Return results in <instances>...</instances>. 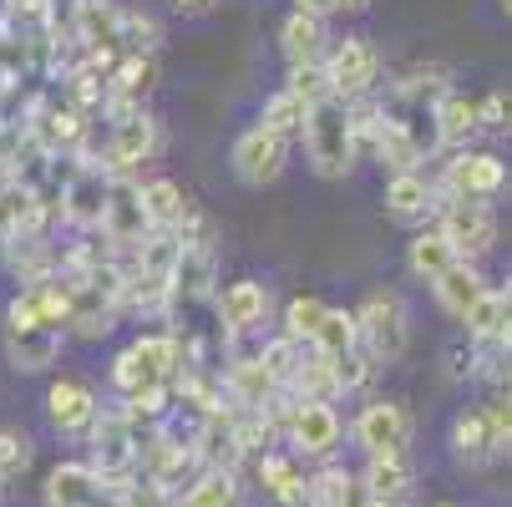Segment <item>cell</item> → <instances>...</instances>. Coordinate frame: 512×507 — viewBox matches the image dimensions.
<instances>
[{
    "label": "cell",
    "mask_w": 512,
    "mask_h": 507,
    "mask_svg": "<svg viewBox=\"0 0 512 507\" xmlns=\"http://www.w3.org/2000/svg\"><path fill=\"white\" fill-rule=\"evenodd\" d=\"M300 137H305V158L315 163V173H325V178H345L350 173V163H355V117H350V102H340L335 92L310 102Z\"/></svg>",
    "instance_id": "1"
},
{
    "label": "cell",
    "mask_w": 512,
    "mask_h": 507,
    "mask_svg": "<svg viewBox=\"0 0 512 507\" xmlns=\"http://www.w3.org/2000/svg\"><path fill=\"white\" fill-rule=\"evenodd\" d=\"M178 371H183V345H178V335L158 330V335L132 340L112 360V386L122 396H137V391H153V386H178Z\"/></svg>",
    "instance_id": "2"
},
{
    "label": "cell",
    "mask_w": 512,
    "mask_h": 507,
    "mask_svg": "<svg viewBox=\"0 0 512 507\" xmlns=\"http://www.w3.org/2000/svg\"><path fill=\"white\" fill-rule=\"evenodd\" d=\"M436 229L447 234V244L457 249V259H482L492 244H497V219H492V208L487 198H467V193H442L436 188Z\"/></svg>",
    "instance_id": "3"
},
{
    "label": "cell",
    "mask_w": 512,
    "mask_h": 507,
    "mask_svg": "<svg viewBox=\"0 0 512 507\" xmlns=\"http://www.w3.org/2000/svg\"><path fill=\"white\" fill-rule=\"evenodd\" d=\"M137 447H142V437L122 411H97V421H92V462L87 467L112 492H127L132 477H137Z\"/></svg>",
    "instance_id": "4"
},
{
    "label": "cell",
    "mask_w": 512,
    "mask_h": 507,
    "mask_svg": "<svg viewBox=\"0 0 512 507\" xmlns=\"http://www.w3.org/2000/svg\"><path fill=\"white\" fill-rule=\"evenodd\" d=\"M102 239L117 249V254H132L142 239L153 234L148 224V208H142V183L132 173H112V188H107V208H102Z\"/></svg>",
    "instance_id": "5"
},
{
    "label": "cell",
    "mask_w": 512,
    "mask_h": 507,
    "mask_svg": "<svg viewBox=\"0 0 512 507\" xmlns=\"http://www.w3.org/2000/svg\"><path fill=\"white\" fill-rule=\"evenodd\" d=\"M112 107V127H107V168L112 173H132L137 163H148L158 153V122L142 112L137 102H107Z\"/></svg>",
    "instance_id": "6"
},
{
    "label": "cell",
    "mask_w": 512,
    "mask_h": 507,
    "mask_svg": "<svg viewBox=\"0 0 512 507\" xmlns=\"http://www.w3.org/2000/svg\"><path fill=\"white\" fill-rule=\"evenodd\" d=\"M381 77V56L365 36H345L335 51H325V82L340 102H360Z\"/></svg>",
    "instance_id": "7"
},
{
    "label": "cell",
    "mask_w": 512,
    "mask_h": 507,
    "mask_svg": "<svg viewBox=\"0 0 512 507\" xmlns=\"http://www.w3.org/2000/svg\"><path fill=\"white\" fill-rule=\"evenodd\" d=\"M360 350L371 360H401L406 355V305L396 295H371L355 310Z\"/></svg>",
    "instance_id": "8"
},
{
    "label": "cell",
    "mask_w": 512,
    "mask_h": 507,
    "mask_svg": "<svg viewBox=\"0 0 512 507\" xmlns=\"http://www.w3.org/2000/svg\"><path fill=\"white\" fill-rule=\"evenodd\" d=\"M107 188H112V168L107 163L71 158V173L61 183V219H71L77 229H97L102 208H107Z\"/></svg>",
    "instance_id": "9"
},
{
    "label": "cell",
    "mask_w": 512,
    "mask_h": 507,
    "mask_svg": "<svg viewBox=\"0 0 512 507\" xmlns=\"http://www.w3.org/2000/svg\"><path fill=\"white\" fill-rule=\"evenodd\" d=\"M355 442L365 457H406L411 447V416L396 401H371L355 416Z\"/></svg>",
    "instance_id": "10"
},
{
    "label": "cell",
    "mask_w": 512,
    "mask_h": 507,
    "mask_svg": "<svg viewBox=\"0 0 512 507\" xmlns=\"http://www.w3.org/2000/svg\"><path fill=\"white\" fill-rule=\"evenodd\" d=\"M284 158H289V137L269 132L264 122L249 127V132L234 142V173H239L244 183H254V188L274 183V178L284 173Z\"/></svg>",
    "instance_id": "11"
},
{
    "label": "cell",
    "mask_w": 512,
    "mask_h": 507,
    "mask_svg": "<svg viewBox=\"0 0 512 507\" xmlns=\"http://www.w3.org/2000/svg\"><path fill=\"white\" fill-rule=\"evenodd\" d=\"M289 442H295V452L305 457H330L340 447V411L330 401H295V411H289Z\"/></svg>",
    "instance_id": "12"
},
{
    "label": "cell",
    "mask_w": 512,
    "mask_h": 507,
    "mask_svg": "<svg viewBox=\"0 0 512 507\" xmlns=\"http://www.w3.org/2000/svg\"><path fill=\"white\" fill-rule=\"evenodd\" d=\"M507 188V163L492 153H457L442 173V193H467V198H497Z\"/></svg>",
    "instance_id": "13"
},
{
    "label": "cell",
    "mask_w": 512,
    "mask_h": 507,
    "mask_svg": "<svg viewBox=\"0 0 512 507\" xmlns=\"http://www.w3.org/2000/svg\"><path fill=\"white\" fill-rule=\"evenodd\" d=\"M107 482L87 467V462H61L46 477V507H102L107 502Z\"/></svg>",
    "instance_id": "14"
},
{
    "label": "cell",
    "mask_w": 512,
    "mask_h": 507,
    "mask_svg": "<svg viewBox=\"0 0 512 507\" xmlns=\"http://www.w3.org/2000/svg\"><path fill=\"white\" fill-rule=\"evenodd\" d=\"M213 284H218L213 244H183L178 264H173V300L168 305H198V300L213 295Z\"/></svg>",
    "instance_id": "15"
},
{
    "label": "cell",
    "mask_w": 512,
    "mask_h": 507,
    "mask_svg": "<svg viewBox=\"0 0 512 507\" xmlns=\"http://www.w3.org/2000/svg\"><path fill=\"white\" fill-rule=\"evenodd\" d=\"M264 315H269V289L254 279H239L218 295V325L229 335H254L264 325Z\"/></svg>",
    "instance_id": "16"
},
{
    "label": "cell",
    "mask_w": 512,
    "mask_h": 507,
    "mask_svg": "<svg viewBox=\"0 0 512 507\" xmlns=\"http://www.w3.org/2000/svg\"><path fill=\"white\" fill-rule=\"evenodd\" d=\"M46 411H51V421H56L61 431H92L102 401H97V391H92L87 381L61 376V381L51 386V396H46Z\"/></svg>",
    "instance_id": "17"
},
{
    "label": "cell",
    "mask_w": 512,
    "mask_h": 507,
    "mask_svg": "<svg viewBox=\"0 0 512 507\" xmlns=\"http://www.w3.org/2000/svg\"><path fill=\"white\" fill-rule=\"evenodd\" d=\"M46 219H51V208L21 178H0V244L26 229H46Z\"/></svg>",
    "instance_id": "18"
},
{
    "label": "cell",
    "mask_w": 512,
    "mask_h": 507,
    "mask_svg": "<svg viewBox=\"0 0 512 507\" xmlns=\"http://www.w3.org/2000/svg\"><path fill=\"white\" fill-rule=\"evenodd\" d=\"M224 391L234 396V406H249V411H264L269 401H279V381L264 371L259 350L254 355H234V366L224 371Z\"/></svg>",
    "instance_id": "19"
},
{
    "label": "cell",
    "mask_w": 512,
    "mask_h": 507,
    "mask_svg": "<svg viewBox=\"0 0 512 507\" xmlns=\"http://www.w3.org/2000/svg\"><path fill=\"white\" fill-rule=\"evenodd\" d=\"M386 213L396 224H426L436 213V188L421 173H391L386 183Z\"/></svg>",
    "instance_id": "20"
},
{
    "label": "cell",
    "mask_w": 512,
    "mask_h": 507,
    "mask_svg": "<svg viewBox=\"0 0 512 507\" xmlns=\"http://www.w3.org/2000/svg\"><path fill=\"white\" fill-rule=\"evenodd\" d=\"M279 46H284L289 66H320L325 61V16L295 11L284 21V31H279Z\"/></svg>",
    "instance_id": "21"
},
{
    "label": "cell",
    "mask_w": 512,
    "mask_h": 507,
    "mask_svg": "<svg viewBox=\"0 0 512 507\" xmlns=\"http://www.w3.org/2000/svg\"><path fill=\"white\" fill-rule=\"evenodd\" d=\"M254 467H259L264 492L279 507H305V472H300L295 457H284V452H254Z\"/></svg>",
    "instance_id": "22"
},
{
    "label": "cell",
    "mask_w": 512,
    "mask_h": 507,
    "mask_svg": "<svg viewBox=\"0 0 512 507\" xmlns=\"http://www.w3.org/2000/svg\"><path fill=\"white\" fill-rule=\"evenodd\" d=\"M173 507H244V487H239V472H218V467H203L178 497Z\"/></svg>",
    "instance_id": "23"
},
{
    "label": "cell",
    "mask_w": 512,
    "mask_h": 507,
    "mask_svg": "<svg viewBox=\"0 0 512 507\" xmlns=\"http://www.w3.org/2000/svg\"><path fill=\"white\" fill-rule=\"evenodd\" d=\"M431 289H436V305H442V310H447L452 320H467V310H472V305H477V300L487 295L482 274H477V269H472L467 259H457V264H452V269H447L442 279H436Z\"/></svg>",
    "instance_id": "24"
},
{
    "label": "cell",
    "mask_w": 512,
    "mask_h": 507,
    "mask_svg": "<svg viewBox=\"0 0 512 507\" xmlns=\"http://www.w3.org/2000/svg\"><path fill=\"white\" fill-rule=\"evenodd\" d=\"M142 208H148V224H153V229H168L173 239H178L183 219L193 213V203L183 198V188H178V183H168V178L142 183Z\"/></svg>",
    "instance_id": "25"
},
{
    "label": "cell",
    "mask_w": 512,
    "mask_h": 507,
    "mask_svg": "<svg viewBox=\"0 0 512 507\" xmlns=\"http://www.w3.org/2000/svg\"><path fill=\"white\" fill-rule=\"evenodd\" d=\"M411 462L406 457H371V467H365L360 477V492L376 497V502H406L411 497Z\"/></svg>",
    "instance_id": "26"
},
{
    "label": "cell",
    "mask_w": 512,
    "mask_h": 507,
    "mask_svg": "<svg viewBox=\"0 0 512 507\" xmlns=\"http://www.w3.org/2000/svg\"><path fill=\"white\" fill-rule=\"evenodd\" d=\"M406 264H411V274L416 279H426V284H436L452 264H457V249L447 244V234L442 229H421L416 239H411V249H406Z\"/></svg>",
    "instance_id": "27"
},
{
    "label": "cell",
    "mask_w": 512,
    "mask_h": 507,
    "mask_svg": "<svg viewBox=\"0 0 512 507\" xmlns=\"http://www.w3.org/2000/svg\"><path fill=\"white\" fill-rule=\"evenodd\" d=\"M371 148H376V158L391 168V173H416V163H421V148L411 142V132L396 122V117H376V137H371Z\"/></svg>",
    "instance_id": "28"
},
{
    "label": "cell",
    "mask_w": 512,
    "mask_h": 507,
    "mask_svg": "<svg viewBox=\"0 0 512 507\" xmlns=\"http://www.w3.org/2000/svg\"><path fill=\"white\" fill-rule=\"evenodd\" d=\"M436 132H442V148L467 142L477 132V102H467L457 92H442V97H436Z\"/></svg>",
    "instance_id": "29"
},
{
    "label": "cell",
    "mask_w": 512,
    "mask_h": 507,
    "mask_svg": "<svg viewBox=\"0 0 512 507\" xmlns=\"http://www.w3.org/2000/svg\"><path fill=\"white\" fill-rule=\"evenodd\" d=\"M452 447H457V457H462V462H482V457H492V452H497L487 411H467V416H457V421H452Z\"/></svg>",
    "instance_id": "30"
},
{
    "label": "cell",
    "mask_w": 512,
    "mask_h": 507,
    "mask_svg": "<svg viewBox=\"0 0 512 507\" xmlns=\"http://www.w3.org/2000/svg\"><path fill=\"white\" fill-rule=\"evenodd\" d=\"M355 492H360V482L345 467H325V472L305 477V507H350Z\"/></svg>",
    "instance_id": "31"
},
{
    "label": "cell",
    "mask_w": 512,
    "mask_h": 507,
    "mask_svg": "<svg viewBox=\"0 0 512 507\" xmlns=\"http://www.w3.org/2000/svg\"><path fill=\"white\" fill-rule=\"evenodd\" d=\"M310 345L325 355V360H335V355H345V350H355L360 345V330H355V315H345V310H325V320L315 325V335H310Z\"/></svg>",
    "instance_id": "32"
},
{
    "label": "cell",
    "mask_w": 512,
    "mask_h": 507,
    "mask_svg": "<svg viewBox=\"0 0 512 507\" xmlns=\"http://www.w3.org/2000/svg\"><path fill=\"white\" fill-rule=\"evenodd\" d=\"M305 112H310V102L284 87V92H274V97L264 102V117H259V122H264L269 132L289 137V132H300V127H305Z\"/></svg>",
    "instance_id": "33"
},
{
    "label": "cell",
    "mask_w": 512,
    "mask_h": 507,
    "mask_svg": "<svg viewBox=\"0 0 512 507\" xmlns=\"http://www.w3.org/2000/svg\"><path fill=\"white\" fill-rule=\"evenodd\" d=\"M300 355H305V350H300V340H289V335H279V340H264V345H259V360H264V371L279 381V391L289 386V376L300 371Z\"/></svg>",
    "instance_id": "34"
},
{
    "label": "cell",
    "mask_w": 512,
    "mask_h": 507,
    "mask_svg": "<svg viewBox=\"0 0 512 507\" xmlns=\"http://www.w3.org/2000/svg\"><path fill=\"white\" fill-rule=\"evenodd\" d=\"M325 310H330L325 300H315V295H295V300H289V310H284V335L310 345V335H315V325L325 320Z\"/></svg>",
    "instance_id": "35"
},
{
    "label": "cell",
    "mask_w": 512,
    "mask_h": 507,
    "mask_svg": "<svg viewBox=\"0 0 512 507\" xmlns=\"http://www.w3.org/2000/svg\"><path fill=\"white\" fill-rule=\"evenodd\" d=\"M330 371H335V391H360L365 381H371V355L355 345V350H345V355L330 360Z\"/></svg>",
    "instance_id": "36"
},
{
    "label": "cell",
    "mask_w": 512,
    "mask_h": 507,
    "mask_svg": "<svg viewBox=\"0 0 512 507\" xmlns=\"http://www.w3.org/2000/svg\"><path fill=\"white\" fill-rule=\"evenodd\" d=\"M477 132H512V92H487L477 102Z\"/></svg>",
    "instance_id": "37"
},
{
    "label": "cell",
    "mask_w": 512,
    "mask_h": 507,
    "mask_svg": "<svg viewBox=\"0 0 512 507\" xmlns=\"http://www.w3.org/2000/svg\"><path fill=\"white\" fill-rule=\"evenodd\" d=\"M31 467V442L16 437V431H0V482H11Z\"/></svg>",
    "instance_id": "38"
},
{
    "label": "cell",
    "mask_w": 512,
    "mask_h": 507,
    "mask_svg": "<svg viewBox=\"0 0 512 507\" xmlns=\"http://www.w3.org/2000/svg\"><path fill=\"white\" fill-rule=\"evenodd\" d=\"M295 97H305V102H320V97H330V82H325V61L320 66H289V82H284Z\"/></svg>",
    "instance_id": "39"
},
{
    "label": "cell",
    "mask_w": 512,
    "mask_h": 507,
    "mask_svg": "<svg viewBox=\"0 0 512 507\" xmlns=\"http://www.w3.org/2000/svg\"><path fill=\"white\" fill-rule=\"evenodd\" d=\"M6 16H16V21H46L51 16V0H6Z\"/></svg>",
    "instance_id": "40"
},
{
    "label": "cell",
    "mask_w": 512,
    "mask_h": 507,
    "mask_svg": "<svg viewBox=\"0 0 512 507\" xmlns=\"http://www.w3.org/2000/svg\"><path fill=\"white\" fill-rule=\"evenodd\" d=\"M300 11H310V16H330V0H300Z\"/></svg>",
    "instance_id": "41"
},
{
    "label": "cell",
    "mask_w": 512,
    "mask_h": 507,
    "mask_svg": "<svg viewBox=\"0 0 512 507\" xmlns=\"http://www.w3.org/2000/svg\"><path fill=\"white\" fill-rule=\"evenodd\" d=\"M371 0H330V11H365Z\"/></svg>",
    "instance_id": "42"
},
{
    "label": "cell",
    "mask_w": 512,
    "mask_h": 507,
    "mask_svg": "<svg viewBox=\"0 0 512 507\" xmlns=\"http://www.w3.org/2000/svg\"><path fill=\"white\" fill-rule=\"evenodd\" d=\"M173 6H188V11H203V6H208V0H173Z\"/></svg>",
    "instance_id": "43"
},
{
    "label": "cell",
    "mask_w": 512,
    "mask_h": 507,
    "mask_svg": "<svg viewBox=\"0 0 512 507\" xmlns=\"http://www.w3.org/2000/svg\"><path fill=\"white\" fill-rule=\"evenodd\" d=\"M365 507H401V502H376V497H365Z\"/></svg>",
    "instance_id": "44"
},
{
    "label": "cell",
    "mask_w": 512,
    "mask_h": 507,
    "mask_svg": "<svg viewBox=\"0 0 512 507\" xmlns=\"http://www.w3.org/2000/svg\"><path fill=\"white\" fill-rule=\"evenodd\" d=\"M502 381H507V401H512V366H507V371H502Z\"/></svg>",
    "instance_id": "45"
},
{
    "label": "cell",
    "mask_w": 512,
    "mask_h": 507,
    "mask_svg": "<svg viewBox=\"0 0 512 507\" xmlns=\"http://www.w3.org/2000/svg\"><path fill=\"white\" fill-rule=\"evenodd\" d=\"M502 16H512V0H502Z\"/></svg>",
    "instance_id": "46"
},
{
    "label": "cell",
    "mask_w": 512,
    "mask_h": 507,
    "mask_svg": "<svg viewBox=\"0 0 512 507\" xmlns=\"http://www.w3.org/2000/svg\"><path fill=\"white\" fill-rule=\"evenodd\" d=\"M436 507H457V502H436Z\"/></svg>",
    "instance_id": "47"
}]
</instances>
